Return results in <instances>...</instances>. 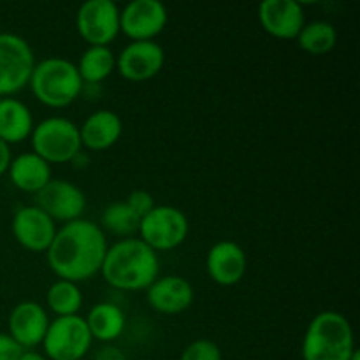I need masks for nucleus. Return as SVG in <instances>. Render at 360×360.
Returning <instances> with one entry per match:
<instances>
[{
	"mask_svg": "<svg viewBox=\"0 0 360 360\" xmlns=\"http://www.w3.org/2000/svg\"><path fill=\"white\" fill-rule=\"evenodd\" d=\"M108 248L101 225L79 218L56 231L46 257L58 280L79 285L101 273Z\"/></svg>",
	"mask_w": 360,
	"mask_h": 360,
	"instance_id": "nucleus-1",
	"label": "nucleus"
},
{
	"mask_svg": "<svg viewBox=\"0 0 360 360\" xmlns=\"http://www.w3.org/2000/svg\"><path fill=\"white\" fill-rule=\"evenodd\" d=\"M101 274L116 290H148L160 274V259L139 238L120 239L108 248Z\"/></svg>",
	"mask_w": 360,
	"mask_h": 360,
	"instance_id": "nucleus-2",
	"label": "nucleus"
},
{
	"mask_svg": "<svg viewBox=\"0 0 360 360\" xmlns=\"http://www.w3.org/2000/svg\"><path fill=\"white\" fill-rule=\"evenodd\" d=\"M28 86L41 104L51 109L69 108L84 90L76 63L62 56H49L35 62Z\"/></svg>",
	"mask_w": 360,
	"mask_h": 360,
	"instance_id": "nucleus-3",
	"label": "nucleus"
},
{
	"mask_svg": "<svg viewBox=\"0 0 360 360\" xmlns=\"http://www.w3.org/2000/svg\"><path fill=\"white\" fill-rule=\"evenodd\" d=\"M355 347L352 323L338 311L319 313L302 338V360H350Z\"/></svg>",
	"mask_w": 360,
	"mask_h": 360,
	"instance_id": "nucleus-4",
	"label": "nucleus"
},
{
	"mask_svg": "<svg viewBox=\"0 0 360 360\" xmlns=\"http://www.w3.org/2000/svg\"><path fill=\"white\" fill-rule=\"evenodd\" d=\"M32 151L53 164H70L83 151L79 127L63 116H49L34 127Z\"/></svg>",
	"mask_w": 360,
	"mask_h": 360,
	"instance_id": "nucleus-5",
	"label": "nucleus"
},
{
	"mask_svg": "<svg viewBox=\"0 0 360 360\" xmlns=\"http://www.w3.org/2000/svg\"><path fill=\"white\" fill-rule=\"evenodd\" d=\"M91 338L86 322L81 315L58 316L48 327L42 350L48 360H83L90 354Z\"/></svg>",
	"mask_w": 360,
	"mask_h": 360,
	"instance_id": "nucleus-6",
	"label": "nucleus"
},
{
	"mask_svg": "<svg viewBox=\"0 0 360 360\" xmlns=\"http://www.w3.org/2000/svg\"><path fill=\"white\" fill-rule=\"evenodd\" d=\"M188 218L179 207L155 206L146 217L141 218L139 239L153 252H171L188 238Z\"/></svg>",
	"mask_w": 360,
	"mask_h": 360,
	"instance_id": "nucleus-7",
	"label": "nucleus"
},
{
	"mask_svg": "<svg viewBox=\"0 0 360 360\" xmlns=\"http://www.w3.org/2000/svg\"><path fill=\"white\" fill-rule=\"evenodd\" d=\"M35 55L27 39L0 32V97H13L28 86Z\"/></svg>",
	"mask_w": 360,
	"mask_h": 360,
	"instance_id": "nucleus-8",
	"label": "nucleus"
},
{
	"mask_svg": "<svg viewBox=\"0 0 360 360\" xmlns=\"http://www.w3.org/2000/svg\"><path fill=\"white\" fill-rule=\"evenodd\" d=\"M76 28L88 46H109L120 35V7L112 0H88L77 9Z\"/></svg>",
	"mask_w": 360,
	"mask_h": 360,
	"instance_id": "nucleus-9",
	"label": "nucleus"
},
{
	"mask_svg": "<svg viewBox=\"0 0 360 360\" xmlns=\"http://www.w3.org/2000/svg\"><path fill=\"white\" fill-rule=\"evenodd\" d=\"M35 206L44 211L53 221L63 225L83 218L86 210V195L83 190L67 179H51L39 193H35Z\"/></svg>",
	"mask_w": 360,
	"mask_h": 360,
	"instance_id": "nucleus-10",
	"label": "nucleus"
},
{
	"mask_svg": "<svg viewBox=\"0 0 360 360\" xmlns=\"http://www.w3.org/2000/svg\"><path fill=\"white\" fill-rule=\"evenodd\" d=\"M169 21L167 7L158 0H132L120 11V32L137 41H155Z\"/></svg>",
	"mask_w": 360,
	"mask_h": 360,
	"instance_id": "nucleus-11",
	"label": "nucleus"
},
{
	"mask_svg": "<svg viewBox=\"0 0 360 360\" xmlns=\"http://www.w3.org/2000/svg\"><path fill=\"white\" fill-rule=\"evenodd\" d=\"M165 51L155 41L130 42L116 56V70L120 76L132 83L151 79L164 69Z\"/></svg>",
	"mask_w": 360,
	"mask_h": 360,
	"instance_id": "nucleus-12",
	"label": "nucleus"
},
{
	"mask_svg": "<svg viewBox=\"0 0 360 360\" xmlns=\"http://www.w3.org/2000/svg\"><path fill=\"white\" fill-rule=\"evenodd\" d=\"M18 245L34 253H46L56 236V224L37 206H23L14 213L11 224Z\"/></svg>",
	"mask_w": 360,
	"mask_h": 360,
	"instance_id": "nucleus-13",
	"label": "nucleus"
},
{
	"mask_svg": "<svg viewBox=\"0 0 360 360\" xmlns=\"http://www.w3.org/2000/svg\"><path fill=\"white\" fill-rule=\"evenodd\" d=\"M49 323L51 320L44 306L34 301H23L11 309L7 319V334L23 350H34L35 347L42 345Z\"/></svg>",
	"mask_w": 360,
	"mask_h": 360,
	"instance_id": "nucleus-14",
	"label": "nucleus"
},
{
	"mask_svg": "<svg viewBox=\"0 0 360 360\" xmlns=\"http://www.w3.org/2000/svg\"><path fill=\"white\" fill-rule=\"evenodd\" d=\"M259 21L269 35L290 41L301 34L306 14L297 0H266L259 6Z\"/></svg>",
	"mask_w": 360,
	"mask_h": 360,
	"instance_id": "nucleus-15",
	"label": "nucleus"
},
{
	"mask_svg": "<svg viewBox=\"0 0 360 360\" xmlns=\"http://www.w3.org/2000/svg\"><path fill=\"white\" fill-rule=\"evenodd\" d=\"M206 271L220 287H234L248 271V257L238 243L225 239L210 248L206 255Z\"/></svg>",
	"mask_w": 360,
	"mask_h": 360,
	"instance_id": "nucleus-16",
	"label": "nucleus"
},
{
	"mask_svg": "<svg viewBox=\"0 0 360 360\" xmlns=\"http://www.w3.org/2000/svg\"><path fill=\"white\" fill-rule=\"evenodd\" d=\"M151 308L162 315H181L193 304L195 292L186 278L167 274L158 276L146 290Z\"/></svg>",
	"mask_w": 360,
	"mask_h": 360,
	"instance_id": "nucleus-17",
	"label": "nucleus"
},
{
	"mask_svg": "<svg viewBox=\"0 0 360 360\" xmlns=\"http://www.w3.org/2000/svg\"><path fill=\"white\" fill-rule=\"evenodd\" d=\"M123 134V122L115 111L98 109L79 127L81 144L90 151H104L115 146Z\"/></svg>",
	"mask_w": 360,
	"mask_h": 360,
	"instance_id": "nucleus-18",
	"label": "nucleus"
},
{
	"mask_svg": "<svg viewBox=\"0 0 360 360\" xmlns=\"http://www.w3.org/2000/svg\"><path fill=\"white\" fill-rule=\"evenodd\" d=\"M11 183L25 193H39L53 179L51 165L42 160L34 151L13 157L9 165Z\"/></svg>",
	"mask_w": 360,
	"mask_h": 360,
	"instance_id": "nucleus-19",
	"label": "nucleus"
},
{
	"mask_svg": "<svg viewBox=\"0 0 360 360\" xmlns=\"http://www.w3.org/2000/svg\"><path fill=\"white\" fill-rule=\"evenodd\" d=\"M34 116L25 102L14 97L0 98V139L6 144H20L32 136Z\"/></svg>",
	"mask_w": 360,
	"mask_h": 360,
	"instance_id": "nucleus-20",
	"label": "nucleus"
},
{
	"mask_svg": "<svg viewBox=\"0 0 360 360\" xmlns=\"http://www.w3.org/2000/svg\"><path fill=\"white\" fill-rule=\"evenodd\" d=\"M91 338L102 343H112L123 334L127 319L123 309L115 302H98L84 319Z\"/></svg>",
	"mask_w": 360,
	"mask_h": 360,
	"instance_id": "nucleus-21",
	"label": "nucleus"
},
{
	"mask_svg": "<svg viewBox=\"0 0 360 360\" xmlns=\"http://www.w3.org/2000/svg\"><path fill=\"white\" fill-rule=\"evenodd\" d=\"M84 86H95L116 70V55L109 46H88L76 63Z\"/></svg>",
	"mask_w": 360,
	"mask_h": 360,
	"instance_id": "nucleus-22",
	"label": "nucleus"
},
{
	"mask_svg": "<svg viewBox=\"0 0 360 360\" xmlns=\"http://www.w3.org/2000/svg\"><path fill=\"white\" fill-rule=\"evenodd\" d=\"M46 304L51 313L58 316H76L83 308V292L72 281L58 280L46 292Z\"/></svg>",
	"mask_w": 360,
	"mask_h": 360,
	"instance_id": "nucleus-23",
	"label": "nucleus"
},
{
	"mask_svg": "<svg viewBox=\"0 0 360 360\" xmlns=\"http://www.w3.org/2000/svg\"><path fill=\"white\" fill-rule=\"evenodd\" d=\"M297 44L309 55H326L333 51L338 44L336 27L323 20L306 23L301 34L297 35Z\"/></svg>",
	"mask_w": 360,
	"mask_h": 360,
	"instance_id": "nucleus-24",
	"label": "nucleus"
},
{
	"mask_svg": "<svg viewBox=\"0 0 360 360\" xmlns=\"http://www.w3.org/2000/svg\"><path fill=\"white\" fill-rule=\"evenodd\" d=\"M141 218L127 206V202H112L102 211L101 229L122 239L134 238L139 231Z\"/></svg>",
	"mask_w": 360,
	"mask_h": 360,
	"instance_id": "nucleus-25",
	"label": "nucleus"
},
{
	"mask_svg": "<svg viewBox=\"0 0 360 360\" xmlns=\"http://www.w3.org/2000/svg\"><path fill=\"white\" fill-rule=\"evenodd\" d=\"M179 360H224V355L214 341L197 340L181 352Z\"/></svg>",
	"mask_w": 360,
	"mask_h": 360,
	"instance_id": "nucleus-26",
	"label": "nucleus"
},
{
	"mask_svg": "<svg viewBox=\"0 0 360 360\" xmlns=\"http://www.w3.org/2000/svg\"><path fill=\"white\" fill-rule=\"evenodd\" d=\"M125 202L139 218L146 217V214L157 206L153 197H151V193L146 192V190H134V192L129 193Z\"/></svg>",
	"mask_w": 360,
	"mask_h": 360,
	"instance_id": "nucleus-27",
	"label": "nucleus"
},
{
	"mask_svg": "<svg viewBox=\"0 0 360 360\" xmlns=\"http://www.w3.org/2000/svg\"><path fill=\"white\" fill-rule=\"evenodd\" d=\"M23 352V348L9 334L0 333V360H20Z\"/></svg>",
	"mask_w": 360,
	"mask_h": 360,
	"instance_id": "nucleus-28",
	"label": "nucleus"
},
{
	"mask_svg": "<svg viewBox=\"0 0 360 360\" xmlns=\"http://www.w3.org/2000/svg\"><path fill=\"white\" fill-rule=\"evenodd\" d=\"M91 360H127V357L120 348L108 345V347L101 348Z\"/></svg>",
	"mask_w": 360,
	"mask_h": 360,
	"instance_id": "nucleus-29",
	"label": "nucleus"
},
{
	"mask_svg": "<svg viewBox=\"0 0 360 360\" xmlns=\"http://www.w3.org/2000/svg\"><path fill=\"white\" fill-rule=\"evenodd\" d=\"M11 160H13V151H11V146L0 139V176H4L7 171H9Z\"/></svg>",
	"mask_w": 360,
	"mask_h": 360,
	"instance_id": "nucleus-30",
	"label": "nucleus"
},
{
	"mask_svg": "<svg viewBox=\"0 0 360 360\" xmlns=\"http://www.w3.org/2000/svg\"><path fill=\"white\" fill-rule=\"evenodd\" d=\"M20 360H48L44 357L42 354H39V352H34V350H25L23 354H21Z\"/></svg>",
	"mask_w": 360,
	"mask_h": 360,
	"instance_id": "nucleus-31",
	"label": "nucleus"
},
{
	"mask_svg": "<svg viewBox=\"0 0 360 360\" xmlns=\"http://www.w3.org/2000/svg\"><path fill=\"white\" fill-rule=\"evenodd\" d=\"M88 162H90V160H88V157H86V155L83 153V151H81V153L77 155V157L74 158L72 162H70V164H74V165H77V167H79V169H83L84 165L88 164Z\"/></svg>",
	"mask_w": 360,
	"mask_h": 360,
	"instance_id": "nucleus-32",
	"label": "nucleus"
},
{
	"mask_svg": "<svg viewBox=\"0 0 360 360\" xmlns=\"http://www.w3.org/2000/svg\"><path fill=\"white\" fill-rule=\"evenodd\" d=\"M350 360H360V352L359 350H355L354 352V355H352V359Z\"/></svg>",
	"mask_w": 360,
	"mask_h": 360,
	"instance_id": "nucleus-33",
	"label": "nucleus"
}]
</instances>
